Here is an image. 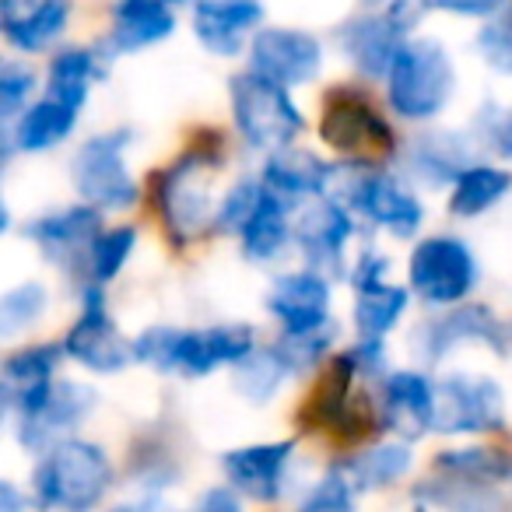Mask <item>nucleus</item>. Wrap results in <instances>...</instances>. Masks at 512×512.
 <instances>
[{
  "label": "nucleus",
  "mask_w": 512,
  "mask_h": 512,
  "mask_svg": "<svg viewBox=\"0 0 512 512\" xmlns=\"http://www.w3.org/2000/svg\"><path fill=\"white\" fill-rule=\"evenodd\" d=\"M225 169V141L218 130H204L169 165L155 172V207L172 246H190L214 232V176Z\"/></svg>",
  "instance_id": "1"
},
{
  "label": "nucleus",
  "mask_w": 512,
  "mask_h": 512,
  "mask_svg": "<svg viewBox=\"0 0 512 512\" xmlns=\"http://www.w3.org/2000/svg\"><path fill=\"white\" fill-rule=\"evenodd\" d=\"M256 348V330L246 323H221L207 330L148 327L134 341V358L155 372H176L186 379L211 376L218 365H235Z\"/></svg>",
  "instance_id": "2"
},
{
  "label": "nucleus",
  "mask_w": 512,
  "mask_h": 512,
  "mask_svg": "<svg viewBox=\"0 0 512 512\" xmlns=\"http://www.w3.org/2000/svg\"><path fill=\"white\" fill-rule=\"evenodd\" d=\"M113 463L106 449L88 439H64L43 453V460L32 470V491L43 509L85 512L106 498L113 488Z\"/></svg>",
  "instance_id": "3"
},
{
  "label": "nucleus",
  "mask_w": 512,
  "mask_h": 512,
  "mask_svg": "<svg viewBox=\"0 0 512 512\" xmlns=\"http://www.w3.org/2000/svg\"><path fill=\"white\" fill-rule=\"evenodd\" d=\"M355 379H362V372H358L351 351L330 358L299 407L302 432H330L348 442L383 432L379 407L365 397H355Z\"/></svg>",
  "instance_id": "4"
},
{
  "label": "nucleus",
  "mask_w": 512,
  "mask_h": 512,
  "mask_svg": "<svg viewBox=\"0 0 512 512\" xmlns=\"http://www.w3.org/2000/svg\"><path fill=\"white\" fill-rule=\"evenodd\" d=\"M456 88L453 57L435 39H407L386 74V99L400 120H435Z\"/></svg>",
  "instance_id": "5"
},
{
  "label": "nucleus",
  "mask_w": 512,
  "mask_h": 512,
  "mask_svg": "<svg viewBox=\"0 0 512 512\" xmlns=\"http://www.w3.org/2000/svg\"><path fill=\"white\" fill-rule=\"evenodd\" d=\"M330 190H334V200H341L344 207L369 218L372 225L390 228L400 239H411L425 221V207L414 197L411 186L400 176L376 169L365 158H351V162L337 165Z\"/></svg>",
  "instance_id": "6"
},
{
  "label": "nucleus",
  "mask_w": 512,
  "mask_h": 512,
  "mask_svg": "<svg viewBox=\"0 0 512 512\" xmlns=\"http://www.w3.org/2000/svg\"><path fill=\"white\" fill-rule=\"evenodd\" d=\"M228 95H232L235 130L253 151L288 148L306 130L302 109L295 106L288 88L256 74L253 67L228 81Z\"/></svg>",
  "instance_id": "7"
},
{
  "label": "nucleus",
  "mask_w": 512,
  "mask_h": 512,
  "mask_svg": "<svg viewBox=\"0 0 512 512\" xmlns=\"http://www.w3.org/2000/svg\"><path fill=\"white\" fill-rule=\"evenodd\" d=\"M134 144V130L116 127L106 134H95L74 151L71 183L81 200L102 207V211H130L141 197V186L134 183L127 169V148Z\"/></svg>",
  "instance_id": "8"
},
{
  "label": "nucleus",
  "mask_w": 512,
  "mask_h": 512,
  "mask_svg": "<svg viewBox=\"0 0 512 512\" xmlns=\"http://www.w3.org/2000/svg\"><path fill=\"white\" fill-rule=\"evenodd\" d=\"M320 137L327 148L341 151L348 158H365V162L397 155L393 123L372 106L369 95L348 85H334L323 99Z\"/></svg>",
  "instance_id": "9"
},
{
  "label": "nucleus",
  "mask_w": 512,
  "mask_h": 512,
  "mask_svg": "<svg viewBox=\"0 0 512 512\" xmlns=\"http://www.w3.org/2000/svg\"><path fill=\"white\" fill-rule=\"evenodd\" d=\"M428 11L425 0H390L383 11H365L341 25V50L365 78H386L407 32Z\"/></svg>",
  "instance_id": "10"
},
{
  "label": "nucleus",
  "mask_w": 512,
  "mask_h": 512,
  "mask_svg": "<svg viewBox=\"0 0 512 512\" xmlns=\"http://www.w3.org/2000/svg\"><path fill=\"white\" fill-rule=\"evenodd\" d=\"M477 256L456 235H432L421 239L407 264L411 292L428 306H456L477 288Z\"/></svg>",
  "instance_id": "11"
},
{
  "label": "nucleus",
  "mask_w": 512,
  "mask_h": 512,
  "mask_svg": "<svg viewBox=\"0 0 512 512\" xmlns=\"http://www.w3.org/2000/svg\"><path fill=\"white\" fill-rule=\"evenodd\" d=\"M64 351L71 362L85 365L95 376H116L134 358V341L120 334L106 306V288L99 281H88L81 292V316L64 337Z\"/></svg>",
  "instance_id": "12"
},
{
  "label": "nucleus",
  "mask_w": 512,
  "mask_h": 512,
  "mask_svg": "<svg viewBox=\"0 0 512 512\" xmlns=\"http://www.w3.org/2000/svg\"><path fill=\"white\" fill-rule=\"evenodd\" d=\"M505 428V393L495 379L449 372L435 383V432L484 435Z\"/></svg>",
  "instance_id": "13"
},
{
  "label": "nucleus",
  "mask_w": 512,
  "mask_h": 512,
  "mask_svg": "<svg viewBox=\"0 0 512 512\" xmlns=\"http://www.w3.org/2000/svg\"><path fill=\"white\" fill-rule=\"evenodd\" d=\"M102 232V207L81 204L64 207V211H50L36 218L25 235L36 242L46 264L60 267L64 274H85L88 271V253H92L95 239Z\"/></svg>",
  "instance_id": "14"
},
{
  "label": "nucleus",
  "mask_w": 512,
  "mask_h": 512,
  "mask_svg": "<svg viewBox=\"0 0 512 512\" xmlns=\"http://www.w3.org/2000/svg\"><path fill=\"white\" fill-rule=\"evenodd\" d=\"M67 358L64 341L60 344H29L18 348L4 358V372H0V400H4V414L11 421L29 418L32 411L46 404V397L57 386V369Z\"/></svg>",
  "instance_id": "15"
},
{
  "label": "nucleus",
  "mask_w": 512,
  "mask_h": 512,
  "mask_svg": "<svg viewBox=\"0 0 512 512\" xmlns=\"http://www.w3.org/2000/svg\"><path fill=\"white\" fill-rule=\"evenodd\" d=\"M463 344H484L495 355H505V330L498 316L488 306H449V313L432 316L414 330V351L425 358L428 365L442 362L449 351L463 348Z\"/></svg>",
  "instance_id": "16"
},
{
  "label": "nucleus",
  "mask_w": 512,
  "mask_h": 512,
  "mask_svg": "<svg viewBox=\"0 0 512 512\" xmlns=\"http://www.w3.org/2000/svg\"><path fill=\"white\" fill-rule=\"evenodd\" d=\"M249 67L285 88L309 85L323 67V43L302 29H264L249 43Z\"/></svg>",
  "instance_id": "17"
},
{
  "label": "nucleus",
  "mask_w": 512,
  "mask_h": 512,
  "mask_svg": "<svg viewBox=\"0 0 512 512\" xmlns=\"http://www.w3.org/2000/svg\"><path fill=\"white\" fill-rule=\"evenodd\" d=\"M95 411V390L74 379H57L53 393L46 397V404L39 411H32L29 418L15 421V439L22 442L29 453H46L57 442L71 439L74 428H81Z\"/></svg>",
  "instance_id": "18"
},
{
  "label": "nucleus",
  "mask_w": 512,
  "mask_h": 512,
  "mask_svg": "<svg viewBox=\"0 0 512 512\" xmlns=\"http://www.w3.org/2000/svg\"><path fill=\"white\" fill-rule=\"evenodd\" d=\"M351 235H355L351 211L334 197L320 200L295 218V242L306 256V267L327 274V278H348L351 274L344 264V249H348Z\"/></svg>",
  "instance_id": "19"
},
{
  "label": "nucleus",
  "mask_w": 512,
  "mask_h": 512,
  "mask_svg": "<svg viewBox=\"0 0 512 512\" xmlns=\"http://www.w3.org/2000/svg\"><path fill=\"white\" fill-rule=\"evenodd\" d=\"M379 425L397 439H421L435 432V383L425 372L400 369L390 372L379 386Z\"/></svg>",
  "instance_id": "20"
},
{
  "label": "nucleus",
  "mask_w": 512,
  "mask_h": 512,
  "mask_svg": "<svg viewBox=\"0 0 512 512\" xmlns=\"http://www.w3.org/2000/svg\"><path fill=\"white\" fill-rule=\"evenodd\" d=\"M267 313L281 323L285 334H309L327 327L330 320V278L313 267L292 271L274 281L267 295Z\"/></svg>",
  "instance_id": "21"
},
{
  "label": "nucleus",
  "mask_w": 512,
  "mask_h": 512,
  "mask_svg": "<svg viewBox=\"0 0 512 512\" xmlns=\"http://www.w3.org/2000/svg\"><path fill=\"white\" fill-rule=\"evenodd\" d=\"M292 456H295V439L260 442V446L228 449L221 456V470H225V481L235 484L253 502H278L281 491H285Z\"/></svg>",
  "instance_id": "22"
},
{
  "label": "nucleus",
  "mask_w": 512,
  "mask_h": 512,
  "mask_svg": "<svg viewBox=\"0 0 512 512\" xmlns=\"http://www.w3.org/2000/svg\"><path fill=\"white\" fill-rule=\"evenodd\" d=\"M74 0H0V32L11 50L46 53L71 25Z\"/></svg>",
  "instance_id": "23"
},
{
  "label": "nucleus",
  "mask_w": 512,
  "mask_h": 512,
  "mask_svg": "<svg viewBox=\"0 0 512 512\" xmlns=\"http://www.w3.org/2000/svg\"><path fill=\"white\" fill-rule=\"evenodd\" d=\"M264 25L260 0H197L193 4V36L214 57H235L249 32Z\"/></svg>",
  "instance_id": "24"
},
{
  "label": "nucleus",
  "mask_w": 512,
  "mask_h": 512,
  "mask_svg": "<svg viewBox=\"0 0 512 512\" xmlns=\"http://www.w3.org/2000/svg\"><path fill=\"white\" fill-rule=\"evenodd\" d=\"M176 32V15L169 0H116L113 29H109V53H141L158 46Z\"/></svg>",
  "instance_id": "25"
},
{
  "label": "nucleus",
  "mask_w": 512,
  "mask_h": 512,
  "mask_svg": "<svg viewBox=\"0 0 512 512\" xmlns=\"http://www.w3.org/2000/svg\"><path fill=\"white\" fill-rule=\"evenodd\" d=\"M292 239H295L292 200L267 186L260 204H256V211L249 214V221L239 228L242 256L253 260V264H271L274 256L285 253Z\"/></svg>",
  "instance_id": "26"
},
{
  "label": "nucleus",
  "mask_w": 512,
  "mask_h": 512,
  "mask_svg": "<svg viewBox=\"0 0 512 512\" xmlns=\"http://www.w3.org/2000/svg\"><path fill=\"white\" fill-rule=\"evenodd\" d=\"M337 165H330L327 158H320L316 151L306 148H278L271 151V158L264 162V183L271 190L285 193L288 200H309L330 193Z\"/></svg>",
  "instance_id": "27"
},
{
  "label": "nucleus",
  "mask_w": 512,
  "mask_h": 512,
  "mask_svg": "<svg viewBox=\"0 0 512 512\" xmlns=\"http://www.w3.org/2000/svg\"><path fill=\"white\" fill-rule=\"evenodd\" d=\"M74 123H78V109L46 95L43 102L25 109L11 127H4V155L11 158L15 151L39 155V151L57 148V144H64L74 134Z\"/></svg>",
  "instance_id": "28"
},
{
  "label": "nucleus",
  "mask_w": 512,
  "mask_h": 512,
  "mask_svg": "<svg viewBox=\"0 0 512 512\" xmlns=\"http://www.w3.org/2000/svg\"><path fill=\"white\" fill-rule=\"evenodd\" d=\"M407 172L425 186L456 183L467 165H474V151L460 134H428L414 141V148L404 158Z\"/></svg>",
  "instance_id": "29"
},
{
  "label": "nucleus",
  "mask_w": 512,
  "mask_h": 512,
  "mask_svg": "<svg viewBox=\"0 0 512 512\" xmlns=\"http://www.w3.org/2000/svg\"><path fill=\"white\" fill-rule=\"evenodd\" d=\"M106 74L102 67L99 50H85V46H71V50H60L50 64V78H46V92L50 99L64 102L71 109H85L88 92H92L95 81Z\"/></svg>",
  "instance_id": "30"
},
{
  "label": "nucleus",
  "mask_w": 512,
  "mask_h": 512,
  "mask_svg": "<svg viewBox=\"0 0 512 512\" xmlns=\"http://www.w3.org/2000/svg\"><path fill=\"white\" fill-rule=\"evenodd\" d=\"M292 362L285 358V351L274 348H253L246 358L232 365V386L242 400L249 404H267L274 400V393L285 386V379L292 376Z\"/></svg>",
  "instance_id": "31"
},
{
  "label": "nucleus",
  "mask_w": 512,
  "mask_h": 512,
  "mask_svg": "<svg viewBox=\"0 0 512 512\" xmlns=\"http://www.w3.org/2000/svg\"><path fill=\"white\" fill-rule=\"evenodd\" d=\"M344 470L351 474L358 491H379L390 488V484L404 481L414 467V453L407 439H393L383 442V446H372L365 453L351 456V460H341Z\"/></svg>",
  "instance_id": "32"
},
{
  "label": "nucleus",
  "mask_w": 512,
  "mask_h": 512,
  "mask_svg": "<svg viewBox=\"0 0 512 512\" xmlns=\"http://www.w3.org/2000/svg\"><path fill=\"white\" fill-rule=\"evenodd\" d=\"M512 176L495 165H467V169L456 176L453 190H449V214L456 218H477V214L491 211L502 197H509Z\"/></svg>",
  "instance_id": "33"
},
{
  "label": "nucleus",
  "mask_w": 512,
  "mask_h": 512,
  "mask_svg": "<svg viewBox=\"0 0 512 512\" xmlns=\"http://www.w3.org/2000/svg\"><path fill=\"white\" fill-rule=\"evenodd\" d=\"M407 288L390 285L386 278L355 288V327L358 337H386L407 313Z\"/></svg>",
  "instance_id": "34"
},
{
  "label": "nucleus",
  "mask_w": 512,
  "mask_h": 512,
  "mask_svg": "<svg viewBox=\"0 0 512 512\" xmlns=\"http://www.w3.org/2000/svg\"><path fill=\"white\" fill-rule=\"evenodd\" d=\"M435 470H439V474L467 477V481L498 484L512 477V453L495 449V446L442 449V453H435Z\"/></svg>",
  "instance_id": "35"
},
{
  "label": "nucleus",
  "mask_w": 512,
  "mask_h": 512,
  "mask_svg": "<svg viewBox=\"0 0 512 512\" xmlns=\"http://www.w3.org/2000/svg\"><path fill=\"white\" fill-rule=\"evenodd\" d=\"M134 246H137V228L134 225L102 228L99 239H95V246H92V253H88V281L109 285V281L127 267Z\"/></svg>",
  "instance_id": "36"
},
{
  "label": "nucleus",
  "mask_w": 512,
  "mask_h": 512,
  "mask_svg": "<svg viewBox=\"0 0 512 512\" xmlns=\"http://www.w3.org/2000/svg\"><path fill=\"white\" fill-rule=\"evenodd\" d=\"M46 302H50V295H46V288L39 285V281H25V285L11 288V292L0 299V337L11 341V337H18L22 330L36 327L46 313Z\"/></svg>",
  "instance_id": "37"
},
{
  "label": "nucleus",
  "mask_w": 512,
  "mask_h": 512,
  "mask_svg": "<svg viewBox=\"0 0 512 512\" xmlns=\"http://www.w3.org/2000/svg\"><path fill=\"white\" fill-rule=\"evenodd\" d=\"M32 92H36V71L22 60H4L0 64V120L4 127H11L29 109Z\"/></svg>",
  "instance_id": "38"
},
{
  "label": "nucleus",
  "mask_w": 512,
  "mask_h": 512,
  "mask_svg": "<svg viewBox=\"0 0 512 512\" xmlns=\"http://www.w3.org/2000/svg\"><path fill=\"white\" fill-rule=\"evenodd\" d=\"M358 498V488L351 481V474L344 470V463H334L327 474L316 481V488L302 498L306 512H348Z\"/></svg>",
  "instance_id": "39"
},
{
  "label": "nucleus",
  "mask_w": 512,
  "mask_h": 512,
  "mask_svg": "<svg viewBox=\"0 0 512 512\" xmlns=\"http://www.w3.org/2000/svg\"><path fill=\"white\" fill-rule=\"evenodd\" d=\"M264 190H267L264 179H242V183H235L232 190H228L225 197L218 200L214 232H235V235H239V228L246 225L249 214L256 211V204H260Z\"/></svg>",
  "instance_id": "40"
},
{
  "label": "nucleus",
  "mask_w": 512,
  "mask_h": 512,
  "mask_svg": "<svg viewBox=\"0 0 512 512\" xmlns=\"http://www.w3.org/2000/svg\"><path fill=\"white\" fill-rule=\"evenodd\" d=\"M334 341H337V327L327 323V327L309 330V334H285L278 341V348L285 351V358L292 362L295 372H306V369H316V365L330 355Z\"/></svg>",
  "instance_id": "41"
},
{
  "label": "nucleus",
  "mask_w": 512,
  "mask_h": 512,
  "mask_svg": "<svg viewBox=\"0 0 512 512\" xmlns=\"http://www.w3.org/2000/svg\"><path fill=\"white\" fill-rule=\"evenodd\" d=\"M509 11V8H505ZM495 15L484 22V29L477 32V53L484 57V64L491 67L495 74H505L512 78V22L509 15Z\"/></svg>",
  "instance_id": "42"
},
{
  "label": "nucleus",
  "mask_w": 512,
  "mask_h": 512,
  "mask_svg": "<svg viewBox=\"0 0 512 512\" xmlns=\"http://www.w3.org/2000/svg\"><path fill=\"white\" fill-rule=\"evenodd\" d=\"M481 130H484V141H488V148L495 151L498 158L512 162V106L509 109L484 106Z\"/></svg>",
  "instance_id": "43"
},
{
  "label": "nucleus",
  "mask_w": 512,
  "mask_h": 512,
  "mask_svg": "<svg viewBox=\"0 0 512 512\" xmlns=\"http://www.w3.org/2000/svg\"><path fill=\"white\" fill-rule=\"evenodd\" d=\"M428 11H446V15H460V18H488L502 15L509 8V0H425Z\"/></svg>",
  "instance_id": "44"
},
{
  "label": "nucleus",
  "mask_w": 512,
  "mask_h": 512,
  "mask_svg": "<svg viewBox=\"0 0 512 512\" xmlns=\"http://www.w3.org/2000/svg\"><path fill=\"white\" fill-rule=\"evenodd\" d=\"M351 358H355L362 379H376L386 372V344L383 337H362V341L351 348Z\"/></svg>",
  "instance_id": "45"
},
{
  "label": "nucleus",
  "mask_w": 512,
  "mask_h": 512,
  "mask_svg": "<svg viewBox=\"0 0 512 512\" xmlns=\"http://www.w3.org/2000/svg\"><path fill=\"white\" fill-rule=\"evenodd\" d=\"M390 274V260H386L383 253H376V249H365L362 256H358V264L351 267V285L355 288H362V285H369V281H379V278H386Z\"/></svg>",
  "instance_id": "46"
},
{
  "label": "nucleus",
  "mask_w": 512,
  "mask_h": 512,
  "mask_svg": "<svg viewBox=\"0 0 512 512\" xmlns=\"http://www.w3.org/2000/svg\"><path fill=\"white\" fill-rule=\"evenodd\" d=\"M242 491L235 488V484H214V488L204 491V498H200V509L207 512H235L242 505Z\"/></svg>",
  "instance_id": "47"
},
{
  "label": "nucleus",
  "mask_w": 512,
  "mask_h": 512,
  "mask_svg": "<svg viewBox=\"0 0 512 512\" xmlns=\"http://www.w3.org/2000/svg\"><path fill=\"white\" fill-rule=\"evenodd\" d=\"M25 505V498L18 495V488L11 481H0V512H18Z\"/></svg>",
  "instance_id": "48"
},
{
  "label": "nucleus",
  "mask_w": 512,
  "mask_h": 512,
  "mask_svg": "<svg viewBox=\"0 0 512 512\" xmlns=\"http://www.w3.org/2000/svg\"><path fill=\"white\" fill-rule=\"evenodd\" d=\"M365 4H383V0H365Z\"/></svg>",
  "instance_id": "49"
},
{
  "label": "nucleus",
  "mask_w": 512,
  "mask_h": 512,
  "mask_svg": "<svg viewBox=\"0 0 512 512\" xmlns=\"http://www.w3.org/2000/svg\"><path fill=\"white\" fill-rule=\"evenodd\" d=\"M169 4H186V0H169Z\"/></svg>",
  "instance_id": "50"
},
{
  "label": "nucleus",
  "mask_w": 512,
  "mask_h": 512,
  "mask_svg": "<svg viewBox=\"0 0 512 512\" xmlns=\"http://www.w3.org/2000/svg\"><path fill=\"white\" fill-rule=\"evenodd\" d=\"M505 15H509V22H512V8H509V11H505Z\"/></svg>",
  "instance_id": "51"
}]
</instances>
